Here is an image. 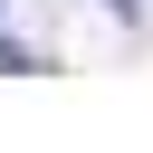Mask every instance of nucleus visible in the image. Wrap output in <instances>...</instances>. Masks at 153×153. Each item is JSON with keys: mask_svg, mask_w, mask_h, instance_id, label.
I'll list each match as a JSON object with an SVG mask.
<instances>
[{"mask_svg": "<svg viewBox=\"0 0 153 153\" xmlns=\"http://www.w3.org/2000/svg\"><path fill=\"white\" fill-rule=\"evenodd\" d=\"M38 67H48L38 48H19V38H0V76H38Z\"/></svg>", "mask_w": 153, "mask_h": 153, "instance_id": "1", "label": "nucleus"}]
</instances>
